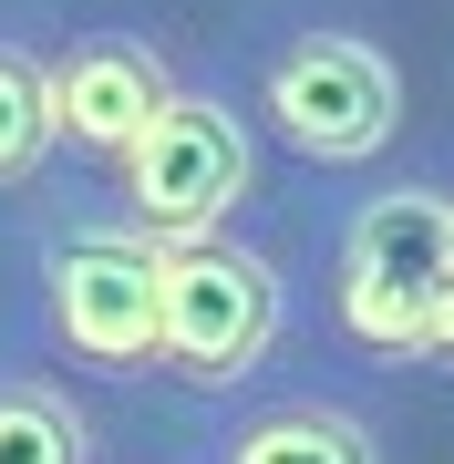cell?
I'll return each instance as SVG.
<instances>
[{"mask_svg":"<svg viewBox=\"0 0 454 464\" xmlns=\"http://www.w3.org/2000/svg\"><path fill=\"white\" fill-rule=\"evenodd\" d=\"M300 320L352 372H454V186L444 155H392L372 176H331L300 207Z\"/></svg>","mask_w":454,"mask_h":464,"instance_id":"cell-1","label":"cell"},{"mask_svg":"<svg viewBox=\"0 0 454 464\" xmlns=\"http://www.w3.org/2000/svg\"><path fill=\"white\" fill-rule=\"evenodd\" d=\"M11 207V289L42 362L72 382H166V237L72 166Z\"/></svg>","mask_w":454,"mask_h":464,"instance_id":"cell-2","label":"cell"},{"mask_svg":"<svg viewBox=\"0 0 454 464\" xmlns=\"http://www.w3.org/2000/svg\"><path fill=\"white\" fill-rule=\"evenodd\" d=\"M207 63L248 103L258 145L279 166L320 176V186L331 176H372V166L403 155V124H413L403 52L352 0H248Z\"/></svg>","mask_w":454,"mask_h":464,"instance_id":"cell-3","label":"cell"},{"mask_svg":"<svg viewBox=\"0 0 454 464\" xmlns=\"http://www.w3.org/2000/svg\"><path fill=\"white\" fill-rule=\"evenodd\" d=\"M300 279L269 237L248 227H207V237H166V392L237 402L248 382H269L300 341Z\"/></svg>","mask_w":454,"mask_h":464,"instance_id":"cell-4","label":"cell"},{"mask_svg":"<svg viewBox=\"0 0 454 464\" xmlns=\"http://www.w3.org/2000/svg\"><path fill=\"white\" fill-rule=\"evenodd\" d=\"M103 186H114L155 237H207V227H237V217L258 207V186H269V145H258L248 103L227 93V72L197 63V72L176 83V103L145 124V145L124 155Z\"/></svg>","mask_w":454,"mask_h":464,"instance_id":"cell-5","label":"cell"},{"mask_svg":"<svg viewBox=\"0 0 454 464\" xmlns=\"http://www.w3.org/2000/svg\"><path fill=\"white\" fill-rule=\"evenodd\" d=\"M186 63L166 32L145 21H72L52 32V114H63V166L72 176H114L145 145V124L176 103Z\"/></svg>","mask_w":454,"mask_h":464,"instance_id":"cell-6","label":"cell"},{"mask_svg":"<svg viewBox=\"0 0 454 464\" xmlns=\"http://www.w3.org/2000/svg\"><path fill=\"white\" fill-rule=\"evenodd\" d=\"M197 464H392V444H382V413L362 392L269 372L237 402H207Z\"/></svg>","mask_w":454,"mask_h":464,"instance_id":"cell-7","label":"cell"},{"mask_svg":"<svg viewBox=\"0 0 454 464\" xmlns=\"http://www.w3.org/2000/svg\"><path fill=\"white\" fill-rule=\"evenodd\" d=\"M0 464H103V423L52 362H0Z\"/></svg>","mask_w":454,"mask_h":464,"instance_id":"cell-8","label":"cell"},{"mask_svg":"<svg viewBox=\"0 0 454 464\" xmlns=\"http://www.w3.org/2000/svg\"><path fill=\"white\" fill-rule=\"evenodd\" d=\"M63 166V114H52V42L32 21H0V197H32Z\"/></svg>","mask_w":454,"mask_h":464,"instance_id":"cell-9","label":"cell"},{"mask_svg":"<svg viewBox=\"0 0 454 464\" xmlns=\"http://www.w3.org/2000/svg\"><path fill=\"white\" fill-rule=\"evenodd\" d=\"M444 186H454V155H444Z\"/></svg>","mask_w":454,"mask_h":464,"instance_id":"cell-10","label":"cell"}]
</instances>
